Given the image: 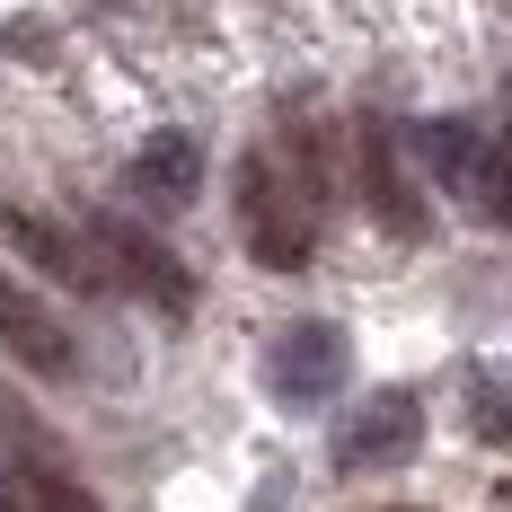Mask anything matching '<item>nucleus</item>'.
Returning <instances> with one entry per match:
<instances>
[{
    "label": "nucleus",
    "instance_id": "obj_6",
    "mask_svg": "<svg viewBox=\"0 0 512 512\" xmlns=\"http://www.w3.org/2000/svg\"><path fill=\"white\" fill-rule=\"evenodd\" d=\"M415 442H424L415 389H380V398H362V407L336 424V468H407Z\"/></svg>",
    "mask_w": 512,
    "mask_h": 512
},
{
    "label": "nucleus",
    "instance_id": "obj_11",
    "mask_svg": "<svg viewBox=\"0 0 512 512\" xmlns=\"http://www.w3.org/2000/svg\"><path fill=\"white\" fill-rule=\"evenodd\" d=\"M468 433L512 451V389H504V380H468Z\"/></svg>",
    "mask_w": 512,
    "mask_h": 512
},
{
    "label": "nucleus",
    "instance_id": "obj_2",
    "mask_svg": "<svg viewBox=\"0 0 512 512\" xmlns=\"http://www.w3.org/2000/svg\"><path fill=\"white\" fill-rule=\"evenodd\" d=\"M239 230H248V256L265 274H301L309 265V195L265 151L239 159Z\"/></svg>",
    "mask_w": 512,
    "mask_h": 512
},
{
    "label": "nucleus",
    "instance_id": "obj_10",
    "mask_svg": "<svg viewBox=\"0 0 512 512\" xmlns=\"http://www.w3.org/2000/svg\"><path fill=\"white\" fill-rule=\"evenodd\" d=\"M195 186H204V151H195V133H151V142L133 151V195H142L151 212L195 204Z\"/></svg>",
    "mask_w": 512,
    "mask_h": 512
},
{
    "label": "nucleus",
    "instance_id": "obj_7",
    "mask_svg": "<svg viewBox=\"0 0 512 512\" xmlns=\"http://www.w3.org/2000/svg\"><path fill=\"white\" fill-rule=\"evenodd\" d=\"M0 354L27 362L36 380H71V371H80V345H71V327H62V318H53V309L36 301V292H27L9 265H0Z\"/></svg>",
    "mask_w": 512,
    "mask_h": 512
},
{
    "label": "nucleus",
    "instance_id": "obj_4",
    "mask_svg": "<svg viewBox=\"0 0 512 512\" xmlns=\"http://www.w3.org/2000/svg\"><path fill=\"white\" fill-rule=\"evenodd\" d=\"M345 327H327V318H301V327H283L274 345H265V389L283 398V407H327L336 389H345Z\"/></svg>",
    "mask_w": 512,
    "mask_h": 512
},
{
    "label": "nucleus",
    "instance_id": "obj_1",
    "mask_svg": "<svg viewBox=\"0 0 512 512\" xmlns=\"http://www.w3.org/2000/svg\"><path fill=\"white\" fill-rule=\"evenodd\" d=\"M415 151L442 177V195H460L468 212H486V221L512 230V133L495 142V133L468 124V115H433V124L415 133Z\"/></svg>",
    "mask_w": 512,
    "mask_h": 512
},
{
    "label": "nucleus",
    "instance_id": "obj_8",
    "mask_svg": "<svg viewBox=\"0 0 512 512\" xmlns=\"http://www.w3.org/2000/svg\"><path fill=\"white\" fill-rule=\"evenodd\" d=\"M0 230H9V248L27 256V265H45L62 292H106V283H115V274L98 265V248H89V230H71V221H45V212L9 204Z\"/></svg>",
    "mask_w": 512,
    "mask_h": 512
},
{
    "label": "nucleus",
    "instance_id": "obj_9",
    "mask_svg": "<svg viewBox=\"0 0 512 512\" xmlns=\"http://www.w3.org/2000/svg\"><path fill=\"white\" fill-rule=\"evenodd\" d=\"M354 168H362V195H371V212H380V230L424 239V204H415L407 177H398V133H389L380 115H362V124H354Z\"/></svg>",
    "mask_w": 512,
    "mask_h": 512
},
{
    "label": "nucleus",
    "instance_id": "obj_12",
    "mask_svg": "<svg viewBox=\"0 0 512 512\" xmlns=\"http://www.w3.org/2000/svg\"><path fill=\"white\" fill-rule=\"evenodd\" d=\"M0 512H18V495H9V477H0Z\"/></svg>",
    "mask_w": 512,
    "mask_h": 512
},
{
    "label": "nucleus",
    "instance_id": "obj_5",
    "mask_svg": "<svg viewBox=\"0 0 512 512\" xmlns=\"http://www.w3.org/2000/svg\"><path fill=\"white\" fill-rule=\"evenodd\" d=\"M89 248H98V265H115V283L151 292L159 309H195V274H186L168 248H159L142 221H124V212H98V221H89Z\"/></svg>",
    "mask_w": 512,
    "mask_h": 512
},
{
    "label": "nucleus",
    "instance_id": "obj_3",
    "mask_svg": "<svg viewBox=\"0 0 512 512\" xmlns=\"http://www.w3.org/2000/svg\"><path fill=\"white\" fill-rule=\"evenodd\" d=\"M0 460H9L18 495H27L36 512H106L98 495L80 486V468L53 451V433H45L27 407H18V398H9V389H0Z\"/></svg>",
    "mask_w": 512,
    "mask_h": 512
}]
</instances>
